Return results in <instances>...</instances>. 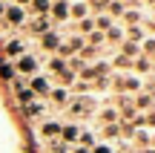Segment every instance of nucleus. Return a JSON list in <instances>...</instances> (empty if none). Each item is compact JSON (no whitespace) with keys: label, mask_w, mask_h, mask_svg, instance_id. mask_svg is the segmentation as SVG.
I'll list each match as a JSON object with an SVG mask.
<instances>
[{"label":"nucleus","mask_w":155,"mask_h":153,"mask_svg":"<svg viewBox=\"0 0 155 153\" xmlns=\"http://www.w3.org/2000/svg\"><path fill=\"white\" fill-rule=\"evenodd\" d=\"M17 67H20L23 72H32V69H35V61H32V58H23V61L17 64Z\"/></svg>","instance_id":"1"},{"label":"nucleus","mask_w":155,"mask_h":153,"mask_svg":"<svg viewBox=\"0 0 155 153\" xmlns=\"http://www.w3.org/2000/svg\"><path fill=\"white\" fill-rule=\"evenodd\" d=\"M43 133H46V136H58V133H61V127H58V124H46Z\"/></svg>","instance_id":"2"},{"label":"nucleus","mask_w":155,"mask_h":153,"mask_svg":"<svg viewBox=\"0 0 155 153\" xmlns=\"http://www.w3.org/2000/svg\"><path fill=\"white\" fill-rule=\"evenodd\" d=\"M61 133H63V139H69V142L78 136V130H75V127H66V130H61Z\"/></svg>","instance_id":"3"},{"label":"nucleus","mask_w":155,"mask_h":153,"mask_svg":"<svg viewBox=\"0 0 155 153\" xmlns=\"http://www.w3.org/2000/svg\"><path fill=\"white\" fill-rule=\"evenodd\" d=\"M95 153H109V150H106V148H95Z\"/></svg>","instance_id":"4"}]
</instances>
